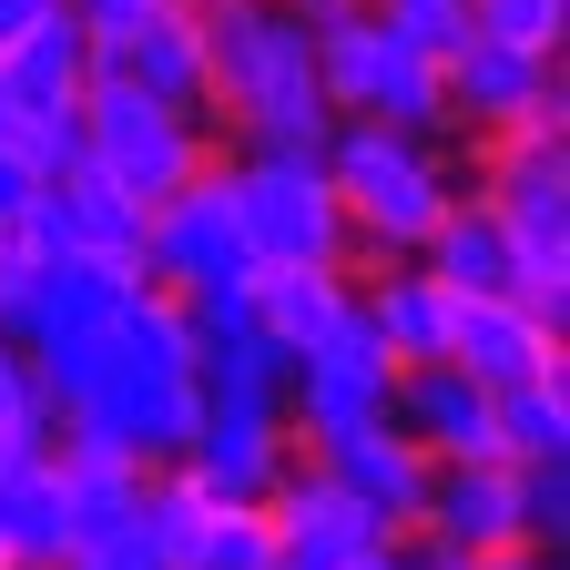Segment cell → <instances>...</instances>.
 Here are the masks:
<instances>
[{
    "instance_id": "cell-18",
    "label": "cell",
    "mask_w": 570,
    "mask_h": 570,
    "mask_svg": "<svg viewBox=\"0 0 570 570\" xmlns=\"http://www.w3.org/2000/svg\"><path fill=\"white\" fill-rule=\"evenodd\" d=\"M92 71H122L132 92H164V102L204 112V31H194V11H174V0H154L132 31L92 41Z\"/></svg>"
},
{
    "instance_id": "cell-16",
    "label": "cell",
    "mask_w": 570,
    "mask_h": 570,
    "mask_svg": "<svg viewBox=\"0 0 570 570\" xmlns=\"http://www.w3.org/2000/svg\"><path fill=\"white\" fill-rule=\"evenodd\" d=\"M356 316L377 326V346L397 356V367H428V356H449L459 296H449L417 255H377V265H356Z\"/></svg>"
},
{
    "instance_id": "cell-35",
    "label": "cell",
    "mask_w": 570,
    "mask_h": 570,
    "mask_svg": "<svg viewBox=\"0 0 570 570\" xmlns=\"http://www.w3.org/2000/svg\"><path fill=\"white\" fill-rule=\"evenodd\" d=\"M285 11H296L306 31H326V21H346V11H356V0H285Z\"/></svg>"
},
{
    "instance_id": "cell-4",
    "label": "cell",
    "mask_w": 570,
    "mask_h": 570,
    "mask_svg": "<svg viewBox=\"0 0 570 570\" xmlns=\"http://www.w3.org/2000/svg\"><path fill=\"white\" fill-rule=\"evenodd\" d=\"M225 132H214L194 102H164V92H132L122 71H92L82 82V164L102 184H122L132 204H164L174 184H194Z\"/></svg>"
},
{
    "instance_id": "cell-12",
    "label": "cell",
    "mask_w": 570,
    "mask_h": 570,
    "mask_svg": "<svg viewBox=\"0 0 570 570\" xmlns=\"http://www.w3.org/2000/svg\"><path fill=\"white\" fill-rule=\"evenodd\" d=\"M346 499H356V510H367L377 520V540H397V530H417V499H428V469H439V459H428L417 439H407V428L397 417H367V428H346V439H326V449H306Z\"/></svg>"
},
{
    "instance_id": "cell-19",
    "label": "cell",
    "mask_w": 570,
    "mask_h": 570,
    "mask_svg": "<svg viewBox=\"0 0 570 570\" xmlns=\"http://www.w3.org/2000/svg\"><path fill=\"white\" fill-rule=\"evenodd\" d=\"M417 265L449 285V296H520V245H510V225L479 204V194H459L439 225H428V245H417Z\"/></svg>"
},
{
    "instance_id": "cell-21",
    "label": "cell",
    "mask_w": 570,
    "mask_h": 570,
    "mask_svg": "<svg viewBox=\"0 0 570 570\" xmlns=\"http://www.w3.org/2000/svg\"><path fill=\"white\" fill-rule=\"evenodd\" d=\"M245 306H255V326L296 356L316 326H336L346 306H356V275L346 265H255L245 275Z\"/></svg>"
},
{
    "instance_id": "cell-23",
    "label": "cell",
    "mask_w": 570,
    "mask_h": 570,
    "mask_svg": "<svg viewBox=\"0 0 570 570\" xmlns=\"http://www.w3.org/2000/svg\"><path fill=\"white\" fill-rule=\"evenodd\" d=\"M499 459H510V469L570 459V367H550L530 387H499Z\"/></svg>"
},
{
    "instance_id": "cell-29",
    "label": "cell",
    "mask_w": 570,
    "mask_h": 570,
    "mask_svg": "<svg viewBox=\"0 0 570 570\" xmlns=\"http://www.w3.org/2000/svg\"><path fill=\"white\" fill-rule=\"evenodd\" d=\"M61 570H164V560L142 550L132 530H112V540H82V550H61Z\"/></svg>"
},
{
    "instance_id": "cell-28",
    "label": "cell",
    "mask_w": 570,
    "mask_h": 570,
    "mask_svg": "<svg viewBox=\"0 0 570 570\" xmlns=\"http://www.w3.org/2000/svg\"><path fill=\"white\" fill-rule=\"evenodd\" d=\"M367 11H377L387 31H407L417 51H449V41L469 31V0H367Z\"/></svg>"
},
{
    "instance_id": "cell-22",
    "label": "cell",
    "mask_w": 570,
    "mask_h": 570,
    "mask_svg": "<svg viewBox=\"0 0 570 570\" xmlns=\"http://www.w3.org/2000/svg\"><path fill=\"white\" fill-rule=\"evenodd\" d=\"M0 550L61 570L71 540H61V479H51V449H41V459H0Z\"/></svg>"
},
{
    "instance_id": "cell-33",
    "label": "cell",
    "mask_w": 570,
    "mask_h": 570,
    "mask_svg": "<svg viewBox=\"0 0 570 570\" xmlns=\"http://www.w3.org/2000/svg\"><path fill=\"white\" fill-rule=\"evenodd\" d=\"M31 184H41V174H31V164H11V154H0V225H11V214H21V204H31Z\"/></svg>"
},
{
    "instance_id": "cell-13",
    "label": "cell",
    "mask_w": 570,
    "mask_h": 570,
    "mask_svg": "<svg viewBox=\"0 0 570 570\" xmlns=\"http://www.w3.org/2000/svg\"><path fill=\"white\" fill-rule=\"evenodd\" d=\"M21 225L51 245V255H102V265H142V204L122 184H102L92 164H61L51 184H31Z\"/></svg>"
},
{
    "instance_id": "cell-8",
    "label": "cell",
    "mask_w": 570,
    "mask_h": 570,
    "mask_svg": "<svg viewBox=\"0 0 570 570\" xmlns=\"http://www.w3.org/2000/svg\"><path fill=\"white\" fill-rule=\"evenodd\" d=\"M387 387H397V356L346 306L336 326H316L296 356H285V428H296V449H326V439H346V428L387 417Z\"/></svg>"
},
{
    "instance_id": "cell-1",
    "label": "cell",
    "mask_w": 570,
    "mask_h": 570,
    "mask_svg": "<svg viewBox=\"0 0 570 570\" xmlns=\"http://www.w3.org/2000/svg\"><path fill=\"white\" fill-rule=\"evenodd\" d=\"M31 377H41L51 407H61V439L122 449V459H142V469L184 459L194 417H204L194 326H184V296H164V285H132V296L112 306V326L71 336V346H41Z\"/></svg>"
},
{
    "instance_id": "cell-7",
    "label": "cell",
    "mask_w": 570,
    "mask_h": 570,
    "mask_svg": "<svg viewBox=\"0 0 570 570\" xmlns=\"http://www.w3.org/2000/svg\"><path fill=\"white\" fill-rule=\"evenodd\" d=\"M316 82H326V112H356V122H407V132H449V102H439V51H417L407 31H387L367 0L346 21L316 31Z\"/></svg>"
},
{
    "instance_id": "cell-36",
    "label": "cell",
    "mask_w": 570,
    "mask_h": 570,
    "mask_svg": "<svg viewBox=\"0 0 570 570\" xmlns=\"http://www.w3.org/2000/svg\"><path fill=\"white\" fill-rule=\"evenodd\" d=\"M0 570H41V560H0Z\"/></svg>"
},
{
    "instance_id": "cell-24",
    "label": "cell",
    "mask_w": 570,
    "mask_h": 570,
    "mask_svg": "<svg viewBox=\"0 0 570 570\" xmlns=\"http://www.w3.org/2000/svg\"><path fill=\"white\" fill-rule=\"evenodd\" d=\"M164 570H275V520H265V510H235V499H214V510L194 520V540H184Z\"/></svg>"
},
{
    "instance_id": "cell-5",
    "label": "cell",
    "mask_w": 570,
    "mask_h": 570,
    "mask_svg": "<svg viewBox=\"0 0 570 570\" xmlns=\"http://www.w3.org/2000/svg\"><path fill=\"white\" fill-rule=\"evenodd\" d=\"M225 184H235V225H245L255 265H346L356 275V235H346V204L326 184V154L225 142Z\"/></svg>"
},
{
    "instance_id": "cell-14",
    "label": "cell",
    "mask_w": 570,
    "mask_h": 570,
    "mask_svg": "<svg viewBox=\"0 0 570 570\" xmlns=\"http://www.w3.org/2000/svg\"><path fill=\"white\" fill-rule=\"evenodd\" d=\"M387 417L407 428L428 459H499V397H489L469 367H449V356H428V367H397Z\"/></svg>"
},
{
    "instance_id": "cell-37",
    "label": "cell",
    "mask_w": 570,
    "mask_h": 570,
    "mask_svg": "<svg viewBox=\"0 0 570 570\" xmlns=\"http://www.w3.org/2000/svg\"><path fill=\"white\" fill-rule=\"evenodd\" d=\"M174 11H204V0H174Z\"/></svg>"
},
{
    "instance_id": "cell-6",
    "label": "cell",
    "mask_w": 570,
    "mask_h": 570,
    "mask_svg": "<svg viewBox=\"0 0 570 570\" xmlns=\"http://www.w3.org/2000/svg\"><path fill=\"white\" fill-rule=\"evenodd\" d=\"M469 194L510 225L520 275H570V122H510L469 142Z\"/></svg>"
},
{
    "instance_id": "cell-38",
    "label": "cell",
    "mask_w": 570,
    "mask_h": 570,
    "mask_svg": "<svg viewBox=\"0 0 570 570\" xmlns=\"http://www.w3.org/2000/svg\"><path fill=\"white\" fill-rule=\"evenodd\" d=\"M0 459H11V449H0Z\"/></svg>"
},
{
    "instance_id": "cell-17",
    "label": "cell",
    "mask_w": 570,
    "mask_h": 570,
    "mask_svg": "<svg viewBox=\"0 0 570 570\" xmlns=\"http://www.w3.org/2000/svg\"><path fill=\"white\" fill-rule=\"evenodd\" d=\"M449 367H469V377L499 397V387L550 377V367H560V336H550L520 296H459V316H449Z\"/></svg>"
},
{
    "instance_id": "cell-32",
    "label": "cell",
    "mask_w": 570,
    "mask_h": 570,
    "mask_svg": "<svg viewBox=\"0 0 570 570\" xmlns=\"http://www.w3.org/2000/svg\"><path fill=\"white\" fill-rule=\"evenodd\" d=\"M51 11H61V0H0V51H11V41H31Z\"/></svg>"
},
{
    "instance_id": "cell-34",
    "label": "cell",
    "mask_w": 570,
    "mask_h": 570,
    "mask_svg": "<svg viewBox=\"0 0 570 570\" xmlns=\"http://www.w3.org/2000/svg\"><path fill=\"white\" fill-rule=\"evenodd\" d=\"M469 570H560V550H499V560H469Z\"/></svg>"
},
{
    "instance_id": "cell-10",
    "label": "cell",
    "mask_w": 570,
    "mask_h": 570,
    "mask_svg": "<svg viewBox=\"0 0 570 570\" xmlns=\"http://www.w3.org/2000/svg\"><path fill=\"white\" fill-rule=\"evenodd\" d=\"M439 102H449V132L479 142V132H510V122H570V92H560V51H520L499 31H459L439 51Z\"/></svg>"
},
{
    "instance_id": "cell-2",
    "label": "cell",
    "mask_w": 570,
    "mask_h": 570,
    "mask_svg": "<svg viewBox=\"0 0 570 570\" xmlns=\"http://www.w3.org/2000/svg\"><path fill=\"white\" fill-rule=\"evenodd\" d=\"M204 122L225 142H275V154H326V82H316V31L285 0H204Z\"/></svg>"
},
{
    "instance_id": "cell-9",
    "label": "cell",
    "mask_w": 570,
    "mask_h": 570,
    "mask_svg": "<svg viewBox=\"0 0 570 570\" xmlns=\"http://www.w3.org/2000/svg\"><path fill=\"white\" fill-rule=\"evenodd\" d=\"M255 255H245V225H235V184H225V154H214L194 184H174L164 204H142V285L164 296H214V285H245Z\"/></svg>"
},
{
    "instance_id": "cell-30",
    "label": "cell",
    "mask_w": 570,
    "mask_h": 570,
    "mask_svg": "<svg viewBox=\"0 0 570 570\" xmlns=\"http://www.w3.org/2000/svg\"><path fill=\"white\" fill-rule=\"evenodd\" d=\"M71 21H82V41H112V31H132L142 11H154V0H61Z\"/></svg>"
},
{
    "instance_id": "cell-11",
    "label": "cell",
    "mask_w": 570,
    "mask_h": 570,
    "mask_svg": "<svg viewBox=\"0 0 570 570\" xmlns=\"http://www.w3.org/2000/svg\"><path fill=\"white\" fill-rule=\"evenodd\" d=\"M417 530L459 550V560H499V550H530L520 530V469L510 459H439L417 499Z\"/></svg>"
},
{
    "instance_id": "cell-31",
    "label": "cell",
    "mask_w": 570,
    "mask_h": 570,
    "mask_svg": "<svg viewBox=\"0 0 570 570\" xmlns=\"http://www.w3.org/2000/svg\"><path fill=\"white\" fill-rule=\"evenodd\" d=\"M387 570H469V560H459V550H439L428 530H397V540H387Z\"/></svg>"
},
{
    "instance_id": "cell-26",
    "label": "cell",
    "mask_w": 570,
    "mask_h": 570,
    "mask_svg": "<svg viewBox=\"0 0 570 570\" xmlns=\"http://www.w3.org/2000/svg\"><path fill=\"white\" fill-rule=\"evenodd\" d=\"M469 21L520 41V51H560L570 41V0H469Z\"/></svg>"
},
{
    "instance_id": "cell-25",
    "label": "cell",
    "mask_w": 570,
    "mask_h": 570,
    "mask_svg": "<svg viewBox=\"0 0 570 570\" xmlns=\"http://www.w3.org/2000/svg\"><path fill=\"white\" fill-rule=\"evenodd\" d=\"M204 510H214V499H204V489H194V479L164 459V469H142V499H132V540L154 550V560H174V550L194 540V520H204Z\"/></svg>"
},
{
    "instance_id": "cell-15",
    "label": "cell",
    "mask_w": 570,
    "mask_h": 570,
    "mask_svg": "<svg viewBox=\"0 0 570 570\" xmlns=\"http://www.w3.org/2000/svg\"><path fill=\"white\" fill-rule=\"evenodd\" d=\"M204 499H235V510H265V489L296 469V428L285 417H194V439H184V459H174Z\"/></svg>"
},
{
    "instance_id": "cell-27",
    "label": "cell",
    "mask_w": 570,
    "mask_h": 570,
    "mask_svg": "<svg viewBox=\"0 0 570 570\" xmlns=\"http://www.w3.org/2000/svg\"><path fill=\"white\" fill-rule=\"evenodd\" d=\"M520 530H530V550L570 540V459H530L520 469Z\"/></svg>"
},
{
    "instance_id": "cell-3",
    "label": "cell",
    "mask_w": 570,
    "mask_h": 570,
    "mask_svg": "<svg viewBox=\"0 0 570 570\" xmlns=\"http://www.w3.org/2000/svg\"><path fill=\"white\" fill-rule=\"evenodd\" d=\"M326 184L346 204V235H356V265L377 255H417L428 225L469 194L459 164H449V132H407V122H356L336 112L326 132Z\"/></svg>"
},
{
    "instance_id": "cell-20",
    "label": "cell",
    "mask_w": 570,
    "mask_h": 570,
    "mask_svg": "<svg viewBox=\"0 0 570 570\" xmlns=\"http://www.w3.org/2000/svg\"><path fill=\"white\" fill-rule=\"evenodd\" d=\"M51 479H61V540H112L132 530V499H142V459L122 449H92V439H61L51 449Z\"/></svg>"
}]
</instances>
